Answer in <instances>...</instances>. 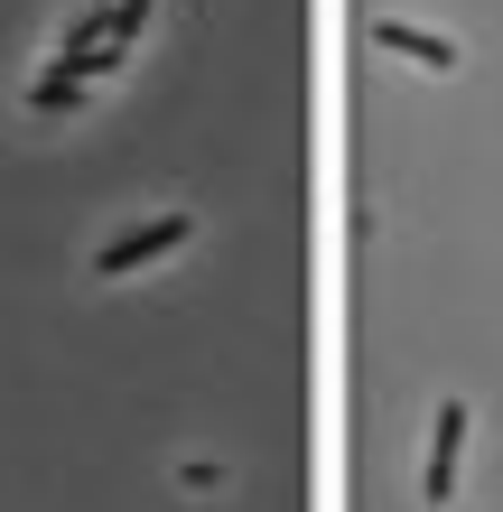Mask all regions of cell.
<instances>
[{
    "mask_svg": "<svg viewBox=\"0 0 503 512\" xmlns=\"http://www.w3.org/2000/svg\"><path fill=\"white\" fill-rule=\"evenodd\" d=\"M457 457H466V401H448V410H438V429H429V466H420V494L429 503H448Z\"/></svg>",
    "mask_w": 503,
    "mask_h": 512,
    "instance_id": "cell-3",
    "label": "cell"
},
{
    "mask_svg": "<svg viewBox=\"0 0 503 512\" xmlns=\"http://www.w3.org/2000/svg\"><path fill=\"white\" fill-rule=\"evenodd\" d=\"M196 233V215H150L140 233H122V243H103L94 252V280H131V270H150V261H168L177 243Z\"/></svg>",
    "mask_w": 503,
    "mask_h": 512,
    "instance_id": "cell-1",
    "label": "cell"
},
{
    "mask_svg": "<svg viewBox=\"0 0 503 512\" xmlns=\"http://www.w3.org/2000/svg\"><path fill=\"white\" fill-rule=\"evenodd\" d=\"M373 47H382V56H401V66L457 75V38H438V28H410V19H373Z\"/></svg>",
    "mask_w": 503,
    "mask_h": 512,
    "instance_id": "cell-2",
    "label": "cell"
},
{
    "mask_svg": "<svg viewBox=\"0 0 503 512\" xmlns=\"http://www.w3.org/2000/svg\"><path fill=\"white\" fill-rule=\"evenodd\" d=\"M28 103H38V112H75V103H84V75H66V66H47L38 84H28Z\"/></svg>",
    "mask_w": 503,
    "mask_h": 512,
    "instance_id": "cell-4",
    "label": "cell"
},
{
    "mask_svg": "<svg viewBox=\"0 0 503 512\" xmlns=\"http://www.w3.org/2000/svg\"><path fill=\"white\" fill-rule=\"evenodd\" d=\"M177 485H187V494H215L224 466H215V457H187V466H177Z\"/></svg>",
    "mask_w": 503,
    "mask_h": 512,
    "instance_id": "cell-5",
    "label": "cell"
}]
</instances>
